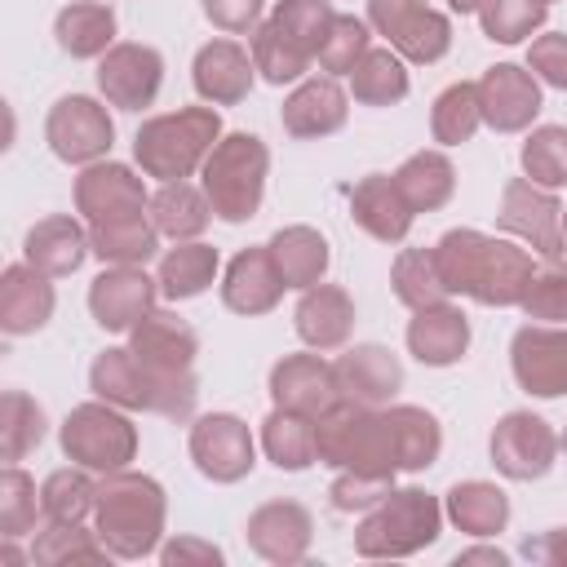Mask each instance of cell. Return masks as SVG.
I'll list each match as a JSON object with an SVG mask.
<instances>
[{
    "mask_svg": "<svg viewBox=\"0 0 567 567\" xmlns=\"http://www.w3.org/2000/svg\"><path fill=\"white\" fill-rule=\"evenodd\" d=\"M159 84H164V58L155 44L115 40L97 58V93L115 111H146L159 97Z\"/></svg>",
    "mask_w": 567,
    "mask_h": 567,
    "instance_id": "5bb4252c",
    "label": "cell"
},
{
    "mask_svg": "<svg viewBox=\"0 0 567 567\" xmlns=\"http://www.w3.org/2000/svg\"><path fill=\"white\" fill-rule=\"evenodd\" d=\"M53 35L71 58H102L115 44V9L102 0H71L53 18Z\"/></svg>",
    "mask_w": 567,
    "mask_h": 567,
    "instance_id": "f35d334b",
    "label": "cell"
},
{
    "mask_svg": "<svg viewBox=\"0 0 567 567\" xmlns=\"http://www.w3.org/2000/svg\"><path fill=\"white\" fill-rule=\"evenodd\" d=\"M31 563L40 567H66V563H111V549L102 536L84 523H53L44 518L31 532Z\"/></svg>",
    "mask_w": 567,
    "mask_h": 567,
    "instance_id": "ab89813d",
    "label": "cell"
},
{
    "mask_svg": "<svg viewBox=\"0 0 567 567\" xmlns=\"http://www.w3.org/2000/svg\"><path fill=\"white\" fill-rule=\"evenodd\" d=\"M368 27L390 40L403 62L430 66L452 49L447 13L430 9L425 0H368Z\"/></svg>",
    "mask_w": 567,
    "mask_h": 567,
    "instance_id": "9c48e42d",
    "label": "cell"
},
{
    "mask_svg": "<svg viewBox=\"0 0 567 567\" xmlns=\"http://www.w3.org/2000/svg\"><path fill=\"white\" fill-rule=\"evenodd\" d=\"M474 563H483V567H505L509 554L496 549V545H474V549H461V554H456V567H474Z\"/></svg>",
    "mask_w": 567,
    "mask_h": 567,
    "instance_id": "91938a15",
    "label": "cell"
},
{
    "mask_svg": "<svg viewBox=\"0 0 567 567\" xmlns=\"http://www.w3.org/2000/svg\"><path fill=\"white\" fill-rule=\"evenodd\" d=\"M284 279L270 261V248H239L226 270H221V306L244 315V319H257V315H270L284 297Z\"/></svg>",
    "mask_w": 567,
    "mask_h": 567,
    "instance_id": "cb8c5ba5",
    "label": "cell"
},
{
    "mask_svg": "<svg viewBox=\"0 0 567 567\" xmlns=\"http://www.w3.org/2000/svg\"><path fill=\"white\" fill-rule=\"evenodd\" d=\"M44 142L62 164H97L111 142H115V124L106 115V106L97 97L84 93H66L49 106L44 115Z\"/></svg>",
    "mask_w": 567,
    "mask_h": 567,
    "instance_id": "8fae6325",
    "label": "cell"
},
{
    "mask_svg": "<svg viewBox=\"0 0 567 567\" xmlns=\"http://www.w3.org/2000/svg\"><path fill=\"white\" fill-rule=\"evenodd\" d=\"M97 505V474L84 465H62L40 483V509L53 523H84Z\"/></svg>",
    "mask_w": 567,
    "mask_h": 567,
    "instance_id": "7bdbcfd3",
    "label": "cell"
},
{
    "mask_svg": "<svg viewBox=\"0 0 567 567\" xmlns=\"http://www.w3.org/2000/svg\"><path fill=\"white\" fill-rule=\"evenodd\" d=\"M509 368L532 399L567 394V323H523L509 341Z\"/></svg>",
    "mask_w": 567,
    "mask_h": 567,
    "instance_id": "9a60e30c",
    "label": "cell"
},
{
    "mask_svg": "<svg viewBox=\"0 0 567 567\" xmlns=\"http://www.w3.org/2000/svg\"><path fill=\"white\" fill-rule=\"evenodd\" d=\"M332 372H337L341 399H354V403H368V408H385L403 390V363H399V354L385 350V346H377V341L350 346L346 354H337L332 359Z\"/></svg>",
    "mask_w": 567,
    "mask_h": 567,
    "instance_id": "603a6c76",
    "label": "cell"
},
{
    "mask_svg": "<svg viewBox=\"0 0 567 567\" xmlns=\"http://www.w3.org/2000/svg\"><path fill=\"white\" fill-rule=\"evenodd\" d=\"M527 71L549 89L567 93V31H545L527 44Z\"/></svg>",
    "mask_w": 567,
    "mask_h": 567,
    "instance_id": "11a10c76",
    "label": "cell"
},
{
    "mask_svg": "<svg viewBox=\"0 0 567 567\" xmlns=\"http://www.w3.org/2000/svg\"><path fill=\"white\" fill-rule=\"evenodd\" d=\"M58 443L71 465H84L93 474H115V470H128V461L137 456V425L124 408L93 399L66 412Z\"/></svg>",
    "mask_w": 567,
    "mask_h": 567,
    "instance_id": "ba28073f",
    "label": "cell"
},
{
    "mask_svg": "<svg viewBox=\"0 0 567 567\" xmlns=\"http://www.w3.org/2000/svg\"><path fill=\"white\" fill-rule=\"evenodd\" d=\"M248 53H252V62H257V75H261L266 84H279V89H284V84H301L306 71H310V62H315V53L301 49L292 35H284L270 18L252 31Z\"/></svg>",
    "mask_w": 567,
    "mask_h": 567,
    "instance_id": "b9f144b4",
    "label": "cell"
},
{
    "mask_svg": "<svg viewBox=\"0 0 567 567\" xmlns=\"http://www.w3.org/2000/svg\"><path fill=\"white\" fill-rule=\"evenodd\" d=\"M84 257H93L89 244V221H75L71 213H53L40 217L27 239H22V261H31L35 270H44L49 279H66L84 266Z\"/></svg>",
    "mask_w": 567,
    "mask_h": 567,
    "instance_id": "f546056e",
    "label": "cell"
},
{
    "mask_svg": "<svg viewBox=\"0 0 567 567\" xmlns=\"http://www.w3.org/2000/svg\"><path fill=\"white\" fill-rule=\"evenodd\" d=\"M439 275L452 297H470L478 306H518L532 284V252L514 239H496L474 226H456L434 244Z\"/></svg>",
    "mask_w": 567,
    "mask_h": 567,
    "instance_id": "6da1fadb",
    "label": "cell"
},
{
    "mask_svg": "<svg viewBox=\"0 0 567 567\" xmlns=\"http://www.w3.org/2000/svg\"><path fill=\"white\" fill-rule=\"evenodd\" d=\"M545 4H554V0H545Z\"/></svg>",
    "mask_w": 567,
    "mask_h": 567,
    "instance_id": "e7e4bbea",
    "label": "cell"
},
{
    "mask_svg": "<svg viewBox=\"0 0 567 567\" xmlns=\"http://www.w3.org/2000/svg\"><path fill=\"white\" fill-rule=\"evenodd\" d=\"M470 350V319L461 306L447 301H434V306H421L412 310L408 319V354L425 368H452L461 363Z\"/></svg>",
    "mask_w": 567,
    "mask_h": 567,
    "instance_id": "484cf974",
    "label": "cell"
},
{
    "mask_svg": "<svg viewBox=\"0 0 567 567\" xmlns=\"http://www.w3.org/2000/svg\"><path fill=\"white\" fill-rule=\"evenodd\" d=\"M390 288L394 297L408 306V310H421V306H434V301H447V284L439 275V261H434V248H403L390 266Z\"/></svg>",
    "mask_w": 567,
    "mask_h": 567,
    "instance_id": "bcb514c9",
    "label": "cell"
},
{
    "mask_svg": "<svg viewBox=\"0 0 567 567\" xmlns=\"http://www.w3.org/2000/svg\"><path fill=\"white\" fill-rule=\"evenodd\" d=\"M496 226L514 239H523L540 257H563V199L549 186H536L532 177H509L501 190Z\"/></svg>",
    "mask_w": 567,
    "mask_h": 567,
    "instance_id": "30bf717a",
    "label": "cell"
},
{
    "mask_svg": "<svg viewBox=\"0 0 567 567\" xmlns=\"http://www.w3.org/2000/svg\"><path fill=\"white\" fill-rule=\"evenodd\" d=\"M151 208V190H146V173H133L128 164L115 159H97L84 164L75 177V213L93 226V221H111V217H128V213H146Z\"/></svg>",
    "mask_w": 567,
    "mask_h": 567,
    "instance_id": "2e32d148",
    "label": "cell"
},
{
    "mask_svg": "<svg viewBox=\"0 0 567 567\" xmlns=\"http://www.w3.org/2000/svg\"><path fill=\"white\" fill-rule=\"evenodd\" d=\"M385 421H390V434H394V461H399V474H421L439 461L443 452V425L434 412L416 408V403H390L385 408Z\"/></svg>",
    "mask_w": 567,
    "mask_h": 567,
    "instance_id": "836d02e7",
    "label": "cell"
},
{
    "mask_svg": "<svg viewBox=\"0 0 567 567\" xmlns=\"http://www.w3.org/2000/svg\"><path fill=\"white\" fill-rule=\"evenodd\" d=\"M443 501L425 487H390L354 527L359 558H412L443 532Z\"/></svg>",
    "mask_w": 567,
    "mask_h": 567,
    "instance_id": "5b68a950",
    "label": "cell"
},
{
    "mask_svg": "<svg viewBox=\"0 0 567 567\" xmlns=\"http://www.w3.org/2000/svg\"><path fill=\"white\" fill-rule=\"evenodd\" d=\"M261 452L275 470L301 474L319 461V439H315V416L288 412V408H270V416L261 421Z\"/></svg>",
    "mask_w": 567,
    "mask_h": 567,
    "instance_id": "74e56055",
    "label": "cell"
},
{
    "mask_svg": "<svg viewBox=\"0 0 567 567\" xmlns=\"http://www.w3.org/2000/svg\"><path fill=\"white\" fill-rule=\"evenodd\" d=\"M390 177L403 190V199L412 204V213H439L456 190V168H452L447 151H434V146L412 151Z\"/></svg>",
    "mask_w": 567,
    "mask_h": 567,
    "instance_id": "d590c367",
    "label": "cell"
},
{
    "mask_svg": "<svg viewBox=\"0 0 567 567\" xmlns=\"http://www.w3.org/2000/svg\"><path fill=\"white\" fill-rule=\"evenodd\" d=\"M545 18H549L545 0H483L478 4V27L496 44H523L527 35L545 27Z\"/></svg>",
    "mask_w": 567,
    "mask_h": 567,
    "instance_id": "c3c4849f",
    "label": "cell"
},
{
    "mask_svg": "<svg viewBox=\"0 0 567 567\" xmlns=\"http://www.w3.org/2000/svg\"><path fill=\"white\" fill-rule=\"evenodd\" d=\"M390 487H394V478H385V474L337 470V478H332V487H328V501H332L337 514H368Z\"/></svg>",
    "mask_w": 567,
    "mask_h": 567,
    "instance_id": "db71d44e",
    "label": "cell"
},
{
    "mask_svg": "<svg viewBox=\"0 0 567 567\" xmlns=\"http://www.w3.org/2000/svg\"><path fill=\"white\" fill-rule=\"evenodd\" d=\"M128 350L155 372V377H177V372H195V354H199V337L186 319H177L173 310H151L133 332H128Z\"/></svg>",
    "mask_w": 567,
    "mask_h": 567,
    "instance_id": "d4e9b609",
    "label": "cell"
},
{
    "mask_svg": "<svg viewBox=\"0 0 567 567\" xmlns=\"http://www.w3.org/2000/svg\"><path fill=\"white\" fill-rule=\"evenodd\" d=\"M266 248H270V261H275L284 288H292V292H306L310 284H319L332 261L328 239L315 226H279Z\"/></svg>",
    "mask_w": 567,
    "mask_h": 567,
    "instance_id": "1f68e13d",
    "label": "cell"
},
{
    "mask_svg": "<svg viewBox=\"0 0 567 567\" xmlns=\"http://www.w3.org/2000/svg\"><path fill=\"white\" fill-rule=\"evenodd\" d=\"M483 128V106H478V84L474 80H456L447 84L434 106H430V133L439 146H465L474 133Z\"/></svg>",
    "mask_w": 567,
    "mask_h": 567,
    "instance_id": "ee69618b",
    "label": "cell"
},
{
    "mask_svg": "<svg viewBox=\"0 0 567 567\" xmlns=\"http://www.w3.org/2000/svg\"><path fill=\"white\" fill-rule=\"evenodd\" d=\"M523 177H532L536 186H567V128L563 124H540L527 133L523 151H518Z\"/></svg>",
    "mask_w": 567,
    "mask_h": 567,
    "instance_id": "681fc988",
    "label": "cell"
},
{
    "mask_svg": "<svg viewBox=\"0 0 567 567\" xmlns=\"http://www.w3.org/2000/svg\"><path fill=\"white\" fill-rule=\"evenodd\" d=\"M523 558L545 563V567H567V527H549L540 536L523 540Z\"/></svg>",
    "mask_w": 567,
    "mask_h": 567,
    "instance_id": "680465c9",
    "label": "cell"
},
{
    "mask_svg": "<svg viewBox=\"0 0 567 567\" xmlns=\"http://www.w3.org/2000/svg\"><path fill=\"white\" fill-rule=\"evenodd\" d=\"M44 430H49L44 408L22 390H4V403H0V456H4V465L27 461L44 443Z\"/></svg>",
    "mask_w": 567,
    "mask_h": 567,
    "instance_id": "f6af8a7d",
    "label": "cell"
},
{
    "mask_svg": "<svg viewBox=\"0 0 567 567\" xmlns=\"http://www.w3.org/2000/svg\"><path fill=\"white\" fill-rule=\"evenodd\" d=\"M518 310L532 323H567V261L563 257H545L532 270V284H527Z\"/></svg>",
    "mask_w": 567,
    "mask_h": 567,
    "instance_id": "f907efd6",
    "label": "cell"
},
{
    "mask_svg": "<svg viewBox=\"0 0 567 567\" xmlns=\"http://www.w3.org/2000/svg\"><path fill=\"white\" fill-rule=\"evenodd\" d=\"M292 328H297V337H301L310 350H319V354L341 350V346L350 341V332H354V301H350V292H346L341 284H323V279L310 284V288L297 297Z\"/></svg>",
    "mask_w": 567,
    "mask_h": 567,
    "instance_id": "83f0119b",
    "label": "cell"
},
{
    "mask_svg": "<svg viewBox=\"0 0 567 567\" xmlns=\"http://www.w3.org/2000/svg\"><path fill=\"white\" fill-rule=\"evenodd\" d=\"M221 142V111L217 106H177L164 115L142 120L133 133V159L155 182H182L204 168L213 146Z\"/></svg>",
    "mask_w": 567,
    "mask_h": 567,
    "instance_id": "277c9868",
    "label": "cell"
},
{
    "mask_svg": "<svg viewBox=\"0 0 567 567\" xmlns=\"http://www.w3.org/2000/svg\"><path fill=\"white\" fill-rule=\"evenodd\" d=\"M341 399L337 390V372L332 363L315 350V354H284L275 368H270V403L275 408H288V412H301V416H323L332 403Z\"/></svg>",
    "mask_w": 567,
    "mask_h": 567,
    "instance_id": "44dd1931",
    "label": "cell"
},
{
    "mask_svg": "<svg viewBox=\"0 0 567 567\" xmlns=\"http://www.w3.org/2000/svg\"><path fill=\"white\" fill-rule=\"evenodd\" d=\"M558 443H563V452H567V430H563V434H558Z\"/></svg>",
    "mask_w": 567,
    "mask_h": 567,
    "instance_id": "be15d7a7",
    "label": "cell"
},
{
    "mask_svg": "<svg viewBox=\"0 0 567 567\" xmlns=\"http://www.w3.org/2000/svg\"><path fill=\"white\" fill-rule=\"evenodd\" d=\"M58 292L53 279L44 270H35L31 261H13L0 275V328L9 337H31L53 319Z\"/></svg>",
    "mask_w": 567,
    "mask_h": 567,
    "instance_id": "4316f807",
    "label": "cell"
},
{
    "mask_svg": "<svg viewBox=\"0 0 567 567\" xmlns=\"http://www.w3.org/2000/svg\"><path fill=\"white\" fill-rule=\"evenodd\" d=\"M244 540L248 549L261 558V563H275V567H292L310 554V540H315V518L306 505L297 501H266L248 514L244 523Z\"/></svg>",
    "mask_w": 567,
    "mask_h": 567,
    "instance_id": "ac0fdd59",
    "label": "cell"
},
{
    "mask_svg": "<svg viewBox=\"0 0 567 567\" xmlns=\"http://www.w3.org/2000/svg\"><path fill=\"white\" fill-rule=\"evenodd\" d=\"M563 239H567V208H563Z\"/></svg>",
    "mask_w": 567,
    "mask_h": 567,
    "instance_id": "6125c7cd",
    "label": "cell"
},
{
    "mask_svg": "<svg viewBox=\"0 0 567 567\" xmlns=\"http://www.w3.org/2000/svg\"><path fill=\"white\" fill-rule=\"evenodd\" d=\"M159 226L146 213H128V217H111V221H93L89 226V244L93 257L102 266H146L159 252Z\"/></svg>",
    "mask_w": 567,
    "mask_h": 567,
    "instance_id": "4dcf8cb0",
    "label": "cell"
},
{
    "mask_svg": "<svg viewBox=\"0 0 567 567\" xmlns=\"http://www.w3.org/2000/svg\"><path fill=\"white\" fill-rule=\"evenodd\" d=\"M261 4L266 0H199L204 18L226 35H252L261 27Z\"/></svg>",
    "mask_w": 567,
    "mask_h": 567,
    "instance_id": "9f6ffc18",
    "label": "cell"
},
{
    "mask_svg": "<svg viewBox=\"0 0 567 567\" xmlns=\"http://www.w3.org/2000/svg\"><path fill=\"white\" fill-rule=\"evenodd\" d=\"M221 270V257L213 244H199V239H182L177 248H168L159 257V270H155V284H159V297L164 301H190L199 292L213 288Z\"/></svg>",
    "mask_w": 567,
    "mask_h": 567,
    "instance_id": "e575fe53",
    "label": "cell"
},
{
    "mask_svg": "<svg viewBox=\"0 0 567 567\" xmlns=\"http://www.w3.org/2000/svg\"><path fill=\"white\" fill-rule=\"evenodd\" d=\"M40 523H44V509H40L35 478L22 465H4V474H0V536L18 540V536H31Z\"/></svg>",
    "mask_w": 567,
    "mask_h": 567,
    "instance_id": "7dc6e473",
    "label": "cell"
},
{
    "mask_svg": "<svg viewBox=\"0 0 567 567\" xmlns=\"http://www.w3.org/2000/svg\"><path fill=\"white\" fill-rule=\"evenodd\" d=\"M168 523V496L151 474L115 470L97 474V505H93V532L111 549V558L137 563L159 554Z\"/></svg>",
    "mask_w": 567,
    "mask_h": 567,
    "instance_id": "7a4b0ae2",
    "label": "cell"
},
{
    "mask_svg": "<svg viewBox=\"0 0 567 567\" xmlns=\"http://www.w3.org/2000/svg\"><path fill=\"white\" fill-rule=\"evenodd\" d=\"M159 563L164 567H221L226 554L213 545V540H199V536H173L159 545Z\"/></svg>",
    "mask_w": 567,
    "mask_h": 567,
    "instance_id": "6f0895ef",
    "label": "cell"
},
{
    "mask_svg": "<svg viewBox=\"0 0 567 567\" xmlns=\"http://www.w3.org/2000/svg\"><path fill=\"white\" fill-rule=\"evenodd\" d=\"M89 390H93V399H106V403H115L124 412H159L168 421H190L195 416V399H199L195 372L155 377L128 346H106L93 359Z\"/></svg>",
    "mask_w": 567,
    "mask_h": 567,
    "instance_id": "3957f363",
    "label": "cell"
},
{
    "mask_svg": "<svg viewBox=\"0 0 567 567\" xmlns=\"http://www.w3.org/2000/svg\"><path fill=\"white\" fill-rule=\"evenodd\" d=\"M346 80L359 106H394L408 97V66L394 49H368Z\"/></svg>",
    "mask_w": 567,
    "mask_h": 567,
    "instance_id": "60d3db41",
    "label": "cell"
},
{
    "mask_svg": "<svg viewBox=\"0 0 567 567\" xmlns=\"http://www.w3.org/2000/svg\"><path fill=\"white\" fill-rule=\"evenodd\" d=\"M443 514L456 532L474 536V540H487L496 532H505L509 523V496L496 487V483H483V478H465V483H452L447 496H443Z\"/></svg>",
    "mask_w": 567,
    "mask_h": 567,
    "instance_id": "d6a6232c",
    "label": "cell"
},
{
    "mask_svg": "<svg viewBox=\"0 0 567 567\" xmlns=\"http://www.w3.org/2000/svg\"><path fill=\"white\" fill-rule=\"evenodd\" d=\"M350 217L377 244H403L416 213H412V204L403 199V190L394 186L390 173H368L350 186Z\"/></svg>",
    "mask_w": 567,
    "mask_h": 567,
    "instance_id": "f1b7e54d",
    "label": "cell"
},
{
    "mask_svg": "<svg viewBox=\"0 0 567 567\" xmlns=\"http://www.w3.org/2000/svg\"><path fill=\"white\" fill-rule=\"evenodd\" d=\"M190 461L213 483H239L257 465V439L235 412H204L190 421Z\"/></svg>",
    "mask_w": 567,
    "mask_h": 567,
    "instance_id": "4fadbf2b",
    "label": "cell"
},
{
    "mask_svg": "<svg viewBox=\"0 0 567 567\" xmlns=\"http://www.w3.org/2000/svg\"><path fill=\"white\" fill-rule=\"evenodd\" d=\"M332 18H337L332 0H279V4L270 9V22H275L284 35H292L301 49H310L315 58H319V44H323Z\"/></svg>",
    "mask_w": 567,
    "mask_h": 567,
    "instance_id": "f5cc1de1",
    "label": "cell"
},
{
    "mask_svg": "<svg viewBox=\"0 0 567 567\" xmlns=\"http://www.w3.org/2000/svg\"><path fill=\"white\" fill-rule=\"evenodd\" d=\"M315 439H319V465L328 470H354V474H399L394 461V434L385 421V408H368L354 399H337L319 421H315Z\"/></svg>",
    "mask_w": 567,
    "mask_h": 567,
    "instance_id": "8992f818",
    "label": "cell"
},
{
    "mask_svg": "<svg viewBox=\"0 0 567 567\" xmlns=\"http://www.w3.org/2000/svg\"><path fill=\"white\" fill-rule=\"evenodd\" d=\"M151 221L159 226L164 239L182 244V239H199L213 221V204L204 195V186L195 182H159V190L151 195Z\"/></svg>",
    "mask_w": 567,
    "mask_h": 567,
    "instance_id": "8d00e7d4",
    "label": "cell"
},
{
    "mask_svg": "<svg viewBox=\"0 0 567 567\" xmlns=\"http://www.w3.org/2000/svg\"><path fill=\"white\" fill-rule=\"evenodd\" d=\"M372 49V27H368V18H354V13H337L332 18V27H328V35H323V44H319V71H328V75H350L354 71V62L363 58Z\"/></svg>",
    "mask_w": 567,
    "mask_h": 567,
    "instance_id": "816d5d0a",
    "label": "cell"
},
{
    "mask_svg": "<svg viewBox=\"0 0 567 567\" xmlns=\"http://www.w3.org/2000/svg\"><path fill=\"white\" fill-rule=\"evenodd\" d=\"M346 120H350V89H341L337 75H310V80H301L284 97V106H279V124L297 142L332 137V133L346 128Z\"/></svg>",
    "mask_w": 567,
    "mask_h": 567,
    "instance_id": "ffe728a7",
    "label": "cell"
},
{
    "mask_svg": "<svg viewBox=\"0 0 567 567\" xmlns=\"http://www.w3.org/2000/svg\"><path fill=\"white\" fill-rule=\"evenodd\" d=\"M447 4H452V13H478L483 0H447Z\"/></svg>",
    "mask_w": 567,
    "mask_h": 567,
    "instance_id": "94428289",
    "label": "cell"
},
{
    "mask_svg": "<svg viewBox=\"0 0 567 567\" xmlns=\"http://www.w3.org/2000/svg\"><path fill=\"white\" fill-rule=\"evenodd\" d=\"M266 173H270V151L257 133H221V142L199 168V186L213 204V217L230 226L252 221L266 199Z\"/></svg>",
    "mask_w": 567,
    "mask_h": 567,
    "instance_id": "52a82bcc",
    "label": "cell"
},
{
    "mask_svg": "<svg viewBox=\"0 0 567 567\" xmlns=\"http://www.w3.org/2000/svg\"><path fill=\"white\" fill-rule=\"evenodd\" d=\"M483 124L496 133H523L540 115V80L518 62H496L478 80Z\"/></svg>",
    "mask_w": 567,
    "mask_h": 567,
    "instance_id": "d6986e66",
    "label": "cell"
},
{
    "mask_svg": "<svg viewBox=\"0 0 567 567\" xmlns=\"http://www.w3.org/2000/svg\"><path fill=\"white\" fill-rule=\"evenodd\" d=\"M487 452H492V465L514 478V483H532V478H545L563 452L554 425L536 412H505L496 425H492V439H487Z\"/></svg>",
    "mask_w": 567,
    "mask_h": 567,
    "instance_id": "7c38bea8",
    "label": "cell"
},
{
    "mask_svg": "<svg viewBox=\"0 0 567 567\" xmlns=\"http://www.w3.org/2000/svg\"><path fill=\"white\" fill-rule=\"evenodd\" d=\"M252 80H257V62L230 35L199 44V53L190 62V84L208 106H239L252 93Z\"/></svg>",
    "mask_w": 567,
    "mask_h": 567,
    "instance_id": "7402d4cb",
    "label": "cell"
},
{
    "mask_svg": "<svg viewBox=\"0 0 567 567\" xmlns=\"http://www.w3.org/2000/svg\"><path fill=\"white\" fill-rule=\"evenodd\" d=\"M159 284L142 266H106L89 284V315L102 332H133L155 310Z\"/></svg>",
    "mask_w": 567,
    "mask_h": 567,
    "instance_id": "e0dca14e",
    "label": "cell"
}]
</instances>
